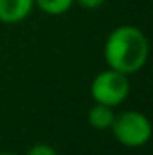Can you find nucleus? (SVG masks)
Here are the masks:
<instances>
[{
    "mask_svg": "<svg viewBox=\"0 0 153 155\" xmlns=\"http://www.w3.org/2000/svg\"><path fill=\"white\" fill-rule=\"evenodd\" d=\"M105 61L126 76L141 71L150 54V43L146 35L135 25H119L105 40L103 47Z\"/></svg>",
    "mask_w": 153,
    "mask_h": 155,
    "instance_id": "f257e3e1",
    "label": "nucleus"
},
{
    "mask_svg": "<svg viewBox=\"0 0 153 155\" xmlns=\"http://www.w3.org/2000/svg\"><path fill=\"white\" fill-rule=\"evenodd\" d=\"M110 130L115 141L126 148H141L151 137V123L139 110H124L115 114Z\"/></svg>",
    "mask_w": 153,
    "mask_h": 155,
    "instance_id": "f03ea898",
    "label": "nucleus"
},
{
    "mask_svg": "<svg viewBox=\"0 0 153 155\" xmlns=\"http://www.w3.org/2000/svg\"><path fill=\"white\" fill-rule=\"evenodd\" d=\"M130 94V79L126 74L115 71V69H105L90 83V96L94 103L117 107L121 105Z\"/></svg>",
    "mask_w": 153,
    "mask_h": 155,
    "instance_id": "7ed1b4c3",
    "label": "nucleus"
},
{
    "mask_svg": "<svg viewBox=\"0 0 153 155\" xmlns=\"http://www.w3.org/2000/svg\"><path fill=\"white\" fill-rule=\"evenodd\" d=\"M34 9V0H0V22L20 24L29 18Z\"/></svg>",
    "mask_w": 153,
    "mask_h": 155,
    "instance_id": "20e7f679",
    "label": "nucleus"
},
{
    "mask_svg": "<svg viewBox=\"0 0 153 155\" xmlns=\"http://www.w3.org/2000/svg\"><path fill=\"white\" fill-rule=\"evenodd\" d=\"M114 110L112 107L108 105H101V103H94L86 114V121L92 128L96 130H108L112 126V121H114Z\"/></svg>",
    "mask_w": 153,
    "mask_h": 155,
    "instance_id": "39448f33",
    "label": "nucleus"
},
{
    "mask_svg": "<svg viewBox=\"0 0 153 155\" xmlns=\"http://www.w3.org/2000/svg\"><path fill=\"white\" fill-rule=\"evenodd\" d=\"M72 5H74V0H34V7L52 16L67 13Z\"/></svg>",
    "mask_w": 153,
    "mask_h": 155,
    "instance_id": "423d86ee",
    "label": "nucleus"
},
{
    "mask_svg": "<svg viewBox=\"0 0 153 155\" xmlns=\"http://www.w3.org/2000/svg\"><path fill=\"white\" fill-rule=\"evenodd\" d=\"M25 155H58V152L54 146H50L47 143H38V144H33Z\"/></svg>",
    "mask_w": 153,
    "mask_h": 155,
    "instance_id": "0eeeda50",
    "label": "nucleus"
},
{
    "mask_svg": "<svg viewBox=\"0 0 153 155\" xmlns=\"http://www.w3.org/2000/svg\"><path fill=\"white\" fill-rule=\"evenodd\" d=\"M106 0H74V4H79L83 9H99Z\"/></svg>",
    "mask_w": 153,
    "mask_h": 155,
    "instance_id": "6e6552de",
    "label": "nucleus"
},
{
    "mask_svg": "<svg viewBox=\"0 0 153 155\" xmlns=\"http://www.w3.org/2000/svg\"><path fill=\"white\" fill-rule=\"evenodd\" d=\"M0 155H20V153H15V152H0Z\"/></svg>",
    "mask_w": 153,
    "mask_h": 155,
    "instance_id": "1a4fd4ad",
    "label": "nucleus"
}]
</instances>
